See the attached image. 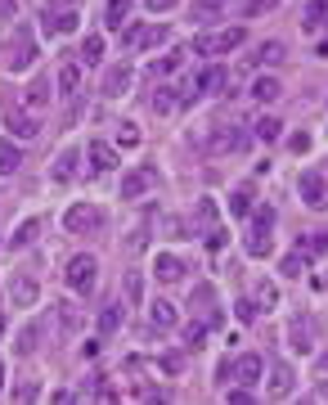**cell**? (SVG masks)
I'll use <instances>...</instances> for the list:
<instances>
[{
  "mask_svg": "<svg viewBox=\"0 0 328 405\" xmlns=\"http://www.w3.org/2000/svg\"><path fill=\"white\" fill-rule=\"evenodd\" d=\"M202 338H207V324H185V347H189V351H198V342H202Z\"/></svg>",
  "mask_w": 328,
  "mask_h": 405,
  "instance_id": "60d3db41",
  "label": "cell"
},
{
  "mask_svg": "<svg viewBox=\"0 0 328 405\" xmlns=\"http://www.w3.org/2000/svg\"><path fill=\"white\" fill-rule=\"evenodd\" d=\"M0 248H5V239H0Z\"/></svg>",
  "mask_w": 328,
  "mask_h": 405,
  "instance_id": "680465c9",
  "label": "cell"
},
{
  "mask_svg": "<svg viewBox=\"0 0 328 405\" xmlns=\"http://www.w3.org/2000/svg\"><path fill=\"white\" fill-rule=\"evenodd\" d=\"M252 95H256V100H261V104H274L279 100V95H284V81H279V77H256V81H252Z\"/></svg>",
  "mask_w": 328,
  "mask_h": 405,
  "instance_id": "cb8c5ba5",
  "label": "cell"
},
{
  "mask_svg": "<svg viewBox=\"0 0 328 405\" xmlns=\"http://www.w3.org/2000/svg\"><path fill=\"white\" fill-rule=\"evenodd\" d=\"M41 338H45V324H41V320L23 324V329L14 333V356H36V347H41Z\"/></svg>",
  "mask_w": 328,
  "mask_h": 405,
  "instance_id": "2e32d148",
  "label": "cell"
},
{
  "mask_svg": "<svg viewBox=\"0 0 328 405\" xmlns=\"http://www.w3.org/2000/svg\"><path fill=\"white\" fill-rule=\"evenodd\" d=\"M67 288H72L76 297H90L95 293V284H99V257H90V253H76L72 262H67Z\"/></svg>",
  "mask_w": 328,
  "mask_h": 405,
  "instance_id": "7a4b0ae2",
  "label": "cell"
},
{
  "mask_svg": "<svg viewBox=\"0 0 328 405\" xmlns=\"http://www.w3.org/2000/svg\"><path fill=\"white\" fill-rule=\"evenodd\" d=\"M63 225L72 230V235H95V230L104 225V216H99L95 202H72V207L63 212Z\"/></svg>",
  "mask_w": 328,
  "mask_h": 405,
  "instance_id": "ba28073f",
  "label": "cell"
},
{
  "mask_svg": "<svg viewBox=\"0 0 328 405\" xmlns=\"http://www.w3.org/2000/svg\"><path fill=\"white\" fill-rule=\"evenodd\" d=\"M243 41H247L243 27H220V32L198 36V41H194V54H202V59H220V54H234Z\"/></svg>",
  "mask_w": 328,
  "mask_h": 405,
  "instance_id": "6da1fadb",
  "label": "cell"
},
{
  "mask_svg": "<svg viewBox=\"0 0 328 405\" xmlns=\"http://www.w3.org/2000/svg\"><path fill=\"white\" fill-rule=\"evenodd\" d=\"M180 63H185V54H180V50H171V54H162V59L153 63V72H176Z\"/></svg>",
  "mask_w": 328,
  "mask_h": 405,
  "instance_id": "b9f144b4",
  "label": "cell"
},
{
  "mask_svg": "<svg viewBox=\"0 0 328 405\" xmlns=\"http://www.w3.org/2000/svg\"><path fill=\"white\" fill-rule=\"evenodd\" d=\"M238 320H256V302H238Z\"/></svg>",
  "mask_w": 328,
  "mask_h": 405,
  "instance_id": "f907efd6",
  "label": "cell"
},
{
  "mask_svg": "<svg viewBox=\"0 0 328 405\" xmlns=\"http://www.w3.org/2000/svg\"><path fill=\"white\" fill-rule=\"evenodd\" d=\"M131 63H113L108 68V72H104V86H99V90H104V100H122V95H126L131 90Z\"/></svg>",
  "mask_w": 328,
  "mask_h": 405,
  "instance_id": "4fadbf2b",
  "label": "cell"
},
{
  "mask_svg": "<svg viewBox=\"0 0 328 405\" xmlns=\"http://www.w3.org/2000/svg\"><path fill=\"white\" fill-rule=\"evenodd\" d=\"M320 374H328V351H324V356H320Z\"/></svg>",
  "mask_w": 328,
  "mask_h": 405,
  "instance_id": "11a10c76",
  "label": "cell"
},
{
  "mask_svg": "<svg viewBox=\"0 0 328 405\" xmlns=\"http://www.w3.org/2000/svg\"><path fill=\"white\" fill-rule=\"evenodd\" d=\"M229 9V0H194V23H216Z\"/></svg>",
  "mask_w": 328,
  "mask_h": 405,
  "instance_id": "4316f807",
  "label": "cell"
},
{
  "mask_svg": "<svg viewBox=\"0 0 328 405\" xmlns=\"http://www.w3.org/2000/svg\"><path fill=\"white\" fill-rule=\"evenodd\" d=\"M297 405H320V401H315V397H302V401H297Z\"/></svg>",
  "mask_w": 328,
  "mask_h": 405,
  "instance_id": "9f6ffc18",
  "label": "cell"
},
{
  "mask_svg": "<svg viewBox=\"0 0 328 405\" xmlns=\"http://www.w3.org/2000/svg\"><path fill=\"white\" fill-rule=\"evenodd\" d=\"M0 63H5L9 77H14V72H27V68L36 63V41H32V32H27V27H18V32L5 41V59H0Z\"/></svg>",
  "mask_w": 328,
  "mask_h": 405,
  "instance_id": "3957f363",
  "label": "cell"
},
{
  "mask_svg": "<svg viewBox=\"0 0 328 405\" xmlns=\"http://www.w3.org/2000/svg\"><path fill=\"white\" fill-rule=\"evenodd\" d=\"M5 131L18 135V140H36V135H41V118L27 113V109H9L5 113Z\"/></svg>",
  "mask_w": 328,
  "mask_h": 405,
  "instance_id": "7c38bea8",
  "label": "cell"
},
{
  "mask_svg": "<svg viewBox=\"0 0 328 405\" xmlns=\"http://www.w3.org/2000/svg\"><path fill=\"white\" fill-rule=\"evenodd\" d=\"M76 59L99 63V59H104V36H99V32H85V36H81V54H76Z\"/></svg>",
  "mask_w": 328,
  "mask_h": 405,
  "instance_id": "4dcf8cb0",
  "label": "cell"
},
{
  "mask_svg": "<svg viewBox=\"0 0 328 405\" xmlns=\"http://www.w3.org/2000/svg\"><path fill=\"white\" fill-rule=\"evenodd\" d=\"M288 342H293V351H311V342H315V320H293V324H288Z\"/></svg>",
  "mask_w": 328,
  "mask_h": 405,
  "instance_id": "7402d4cb",
  "label": "cell"
},
{
  "mask_svg": "<svg viewBox=\"0 0 328 405\" xmlns=\"http://www.w3.org/2000/svg\"><path fill=\"white\" fill-rule=\"evenodd\" d=\"M167 36H171V27L167 23H149V27H126V45L131 50H158V45H167Z\"/></svg>",
  "mask_w": 328,
  "mask_h": 405,
  "instance_id": "9c48e42d",
  "label": "cell"
},
{
  "mask_svg": "<svg viewBox=\"0 0 328 405\" xmlns=\"http://www.w3.org/2000/svg\"><path fill=\"white\" fill-rule=\"evenodd\" d=\"M85 158H90L95 171H113V167H117V153H113V144H104V140L85 144Z\"/></svg>",
  "mask_w": 328,
  "mask_h": 405,
  "instance_id": "ffe728a7",
  "label": "cell"
},
{
  "mask_svg": "<svg viewBox=\"0 0 328 405\" xmlns=\"http://www.w3.org/2000/svg\"><path fill=\"white\" fill-rule=\"evenodd\" d=\"M0 383H5V365H0Z\"/></svg>",
  "mask_w": 328,
  "mask_h": 405,
  "instance_id": "6f0895ef",
  "label": "cell"
},
{
  "mask_svg": "<svg viewBox=\"0 0 328 405\" xmlns=\"http://www.w3.org/2000/svg\"><path fill=\"white\" fill-rule=\"evenodd\" d=\"M288 149H293L297 158H302V153H311V135H293V140H288Z\"/></svg>",
  "mask_w": 328,
  "mask_h": 405,
  "instance_id": "7dc6e473",
  "label": "cell"
},
{
  "mask_svg": "<svg viewBox=\"0 0 328 405\" xmlns=\"http://www.w3.org/2000/svg\"><path fill=\"white\" fill-rule=\"evenodd\" d=\"M50 100H54V86H50V77H36V81L23 90V104H18V109H27V113H41Z\"/></svg>",
  "mask_w": 328,
  "mask_h": 405,
  "instance_id": "5bb4252c",
  "label": "cell"
},
{
  "mask_svg": "<svg viewBox=\"0 0 328 405\" xmlns=\"http://www.w3.org/2000/svg\"><path fill=\"white\" fill-rule=\"evenodd\" d=\"M117 144H126V149H135V144H140V127H135V122H122V131H117Z\"/></svg>",
  "mask_w": 328,
  "mask_h": 405,
  "instance_id": "ee69618b",
  "label": "cell"
},
{
  "mask_svg": "<svg viewBox=\"0 0 328 405\" xmlns=\"http://www.w3.org/2000/svg\"><path fill=\"white\" fill-rule=\"evenodd\" d=\"M225 401H229V405H256V397H252L247 388H234V392H225Z\"/></svg>",
  "mask_w": 328,
  "mask_h": 405,
  "instance_id": "f6af8a7d",
  "label": "cell"
},
{
  "mask_svg": "<svg viewBox=\"0 0 328 405\" xmlns=\"http://www.w3.org/2000/svg\"><path fill=\"white\" fill-rule=\"evenodd\" d=\"M131 5L135 0H108V27L113 32H122V23L131 18Z\"/></svg>",
  "mask_w": 328,
  "mask_h": 405,
  "instance_id": "d590c367",
  "label": "cell"
},
{
  "mask_svg": "<svg viewBox=\"0 0 328 405\" xmlns=\"http://www.w3.org/2000/svg\"><path fill=\"white\" fill-rule=\"evenodd\" d=\"M122 315H126V306H122V302H108V306L99 311V329H104V333H117V329H122Z\"/></svg>",
  "mask_w": 328,
  "mask_h": 405,
  "instance_id": "1f68e13d",
  "label": "cell"
},
{
  "mask_svg": "<svg viewBox=\"0 0 328 405\" xmlns=\"http://www.w3.org/2000/svg\"><path fill=\"white\" fill-rule=\"evenodd\" d=\"M76 23H81V18H76V9H59V14H54V9H45V14H41V27H45L50 36L76 32Z\"/></svg>",
  "mask_w": 328,
  "mask_h": 405,
  "instance_id": "9a60e30c",
  "label": "cell"
},
{
  "mask_svg": "<svg viewBox=\"0 0 328 405\" xmlns=\"http://www.w3.org/2000/svg\"><path fill=\"white\" fill-rule=\"evenodd\" d=\"M247 140H252V135L238 131V127H211V131H207V140H202V149L216 153V158H225V153H243V149H247Z\"/></svg>",
  "mask_w": 328,
  "mask_h": 405,
  "instance_id": "277c9868",
  "label": "cell"
},
{
  "mask_svg": "<svg viewBox=\"0 0 328 405\" xmlns=\"http://www.w3.org/2000/svg\"><path fill=\"white\" fill-rule=\"evenodd\" d=\"M153 185H158V171H153V167H131L126 176H122V198H126V202L131 198H144Z\"/></svg>",
  "mask_w": 328,
  "mask_h": 405,
  "instance_id": "8fae6325",
  "label": "cell"
},
{
  "mask_svg": "<svg viewBox=\"0 0 328 405\" xmlns=\"http://www.w3.org/2000/svg\"><path fill=\"white\" fill-rule=\"evenodd\" d=\"M297 253H306V257L328 253V235H311V239H306V248H297Z\"/></svg>",
  "mask_w": 328,
  "mask_h": 405,
  "instance_id": "7bdbcfd3",
  "label": "cell"
},
{
  "mask_svg": "<svg viewBox=\"0 0 328 405\" xmlns=\"http://www.w3.org/2000/svg\"><path fill=\"white\" fill-rule=\"evenodd\" d=\"M270 230H274V212L270 207H256L252 212V225H247V253L252 257H270Z\"/></svg>",
  "mask_w": 328,
  "mask_h": 405,
  "instance_id": "8992f818",
  "label": "cell"
},
{
  "mask_svg": "<svg viewBox=\"0 0 328 405\" xmlns=\"http://www.w3.org/2000/svg\"><path fill=\"white\" fill-rule=\"evenodd\" d=\"M14 5H18V0H0V18H9V14H14Z\"/></svg>",
  "mask_w": 328,
  "mask_h": 405,
  "instance_id": "db71d44e",
  "label": "cell"
},
{
  "mask_svg": "<svg viewBox=\"0 0 328 405\" xmlns=\"http://www.w3.org/2000/svg\"><path fill=\"white\" fill-rule=\"evenodd\" d=\"M153 275H158L162 284H180V279H185V262H180L176 253H158L153 257Z\"/></svg>",
  "mask_w": 328,
  "mask_h": 405,
  "instance_id": "e0dca14e",
  "label": "cell"
},
{
  "mask_svg": "<svg viewBox=\"0 0 328 405\" xmlns=\"http://www.w3.org/2000/svg\"><path fill=\"white\" fill-rule=\"evenodd\" d=\"M36 235H41V216H27L23 225L14 230V239H9V244H14V248H32V244H36Z\"/></svg>",
  "mask_w": 328,
  "mask_h": 405,
  "instance_id": "f546056e",
  "label": "cell"
},
{
  "mask_svg": "<svg viewBox=\"0 0 328 405\" xmlns=\"http://www.w3.org/2000/svg\"><path fill=\"white\" fill-rule=\"evenodd\" d=\"M229 212H234V216H252V189L247 185H238L234 194H229Z\"/></svg>",
  "mask_w": 328,
  "mask_h": 405,
  "instance_id": "e575fe53",
  "label": "cell"
},
{
  "mask_svg": "<svg viewBox=\"0 0 328 405\" xmlns=\"http://www.w3.org/2000/svg\"><path fill=\"white\" fill-rule=\"evenodd\" d=\"M261 374H265V360L256 351H247V356H238L234 365H220V383H243V388H252V383H261Z\"/></svg>",
  "mask_w": 328,
  "mask_h": 405,
  "instance_id": "5b68a950",
  "label": "cell"
},
{
  "mask_svg": "<svg viewBox=\"0 0 328 405\" xmlns=\"http://www.w3.org/2000/svg\"><path fill=\"white\" fill-rule=\"evenodd\" d=\"M5 293H9V311H32V306L41 302V284H36L32 275H9Z\"/></svg>",
  "mask_w": 328,
  "mask_h": 405,
  "instance_id": "52a82bcc",
  "label": "cell"
},
{
  "mask_svg": "<svg viewBox=\"0 0 328 405\" xmlns=\"http://www.w3.org/2000/svg\"><path fill=\"white\" fill-rule=\"evenodd\" d=\"M36 401H41V383H36V379L14 383V392H9V405H36Z\"/></svg>",
  "mask_w": 328,
  "mask_h": 405,
  "instance_id": "d4e9b609",
  "label": "cell"
},
{
  "mask_svg": "<svg viewBox=\"0 0 328 405\" xmlns=\"http://www.w3.org/2000/svg\"><path fill=\"white\" fill-rule=\"evenodd\" d=\"M320 23H328V0H306V9H302V27H306V32H315Z\"/></svg>",
  "mask_w": 328,
  "mask_h": 405,
  "instance_id": "83f0119b",
  "label": "cell"
},
{
  "mask_svg": "<svg viewBox=\"0 0 328 405\" xmlns=\"http://www.w3.org/2000/svg\"><path fill=\"white\" fill-rule=\"evenodd\" d=\"M76 162H81V149H63L59 158H54V180H59V185H67V180H76Z\"/></svg>",
  "mask_w": 328,
  "mask_h": 405,
  "instance_id": "44dd1931",
  "label": "cell"
},
{
  "mask_svg": "<svg viewBox=\"0 0 328 405\" xmlns=\"http://www.w3.org/2000/svg\"><path fill=\"white\" fill-rule=\"evenodd\" d=\"M279 270H284V275H297V279H302V275H306V253H288L284 262H279Z\"/></svg>",
  "mask_w": 328,
  "mask_h": 405,
  "instance_id": "ab89813d",
  "label": "cell"
},
{
  "mask_svg": "<svg viewBox=\"0 0 328 405\" xmlns=\"http://www.w3.org/2000/svg\"><path fill=\"white\" fill-rule=\"evenodd\" d=\"M297 194H302V202H306V207H315V212H328V180H324V176L306 171V176L297 180Z\"/></svg>",
  "mask_w": 328,
  "mask_h": 405,
  "instance_id": "30bf717a",
  "label": "cell"
},
{
  "mask_svg": "<svg viewBox=\"0 0 328 405\" xmlns=\"http://www.w3.org/2000/svg\"><path fill=\"white\" fill-rule=\"evenodd\" d=\"M252 63H265V68L284 63V41H261V45L252 50Z\"/></svg>",
  "mask_w": 328,
  "mask_h": 405,
  "instance_id": "f1b7e54d",
  "label": "cell"
},
{
  "mask_svg": "<svg viewBox=\"0 0 328 405\" xmlns=\"http://www.w3.org/2000/svg\"><path fill=\"white\" fill-rule=\"evenodd\" d=\"M265 9H274V0H252V5H247V14H265Z\"/></svg>",
  "mask_w": 328,
  "mask_h": 405,
  "instance_id": "816d5d0a",
  "label": "cell"
},
{
  "mask_svg": "<svg viewBox=\"0 0 328 405\" xmlns=\"http://www.w3.org/2000/svg\"><path fill=\"white\" fill-rule=\"evenodd\" d=\"M59 311H63V324H67V329H76V320H81V315H76V306H72V302H63Z\"/></svg>",
  "mask_w": 328,
  "mask_h": 405,
  "instance_id": "c3c4849f",
  "label": "cell"
},
{
  "mask_svg": "<svg viewBox=\"0 0 328 405\" xmlns=\"http://www.w3.org/2000/svg\"><path fill=\"white\" fill-rule=\"evenodd\" d=\"M50 401H54V405H76V401H72V392H54Z\"/></svg>",
  "mask_w": 328,
  "mask_h": 405,
  "instance_id": "f5cc1de1",
  "label": "cell"
},
{
  "mask_svg": "<svg viewBox=\"0 0 328 405\" xmlns=\"http://www.w3.org/2000/svg\"><path fill=\"white\" fill-rule=\"evenodd\" d=\"M293 383H297L293 365H284V360H270V397H288V392H293Z\"/></svg>",
  "mask_w": 328,
  "mask_h": 405,
  "instance_id": "ac0fdd59",
  "label": "cell"
},
{
  "mask_svg": "<svg viewBox=\"0 0 328 405\" xmlns=\"http://www.w3.org/2000/svg\"><path fill=\"white\" fill-rule=\"evenodd\" d=\"M252 302H256V306H265V311H270V306H279V288H274V284H265V279H261V284H256V293H252Z\"/></svg>",
  "mask_w": 328,
  "mask_h": 405,
  "instance_id": "f35d334b",
  "label": "cell"
},
{
  "mask_svg": "<svg viewBox=\"0 0 328 405\" xmlns=\"http://www.w3.org/2000/svg\"><path fill=\"white\" fill-rule=\"evenodd\" d=\"M176 95H180L176 86H158V90H153V113H171V109L180 104Z\"/></svg>",
  "mask_w": 328,
  "mask_h": 405,
  "instance_id": "836d02e7",
  "label": "cell"
},
{
  "mask_svg": "<svg viewBox=\"0 0 328 405\" xmlns=\"http://www.w3.org/2000/svg\"><path fill=\"white\" fill-rule=\"evenodd\" d=\"M176 5H180V0H144V9H149L153 18H158V14H167V9H176Z\"/></svg>",
  "mask_w": 328,
  "mask_h": 405,
  "instance_id": "bcb514c9",
  "label": "cell"
},
{
  "mask_svg": "<svg viewBox=\"0 0 328 405\" xmlns=\"http://www.w3.org/2000/svg\"><path fill=\"white\" fill-rule=\"evenodd\" d=\"M18 167H23V149L14 140H0V176H14Z\"/></svg>",
  "mask_w": 328,
  "mask_h": 405,
  "instance_id": "603a6c76",
  "label": "cell"
},
{
  "mask_svg": "<svg viewBox=\"0 0 328 405\" xmlns=\"http://www.w3.org/2000/svg\"><path fill=\"white\" fill-rule=\"evenodd\" d=\"M76 86H81V59H63L59 77H54V90H59V95H76Z\"/></svg>",
  "mask_w": 328,
  "mask_h": 405,
  "instance_id": "d6986e66",
  "label": "cell"
},
{
  "mask_svg": "<svg viewBox=\"0 0 328 405\" xmlns=\"http://www.w3.org/2000/svg\"><path fill=\"white\" fill-rule=\"evenodd\" d=\"M220 221V207H216V198H198V225H216Z\"/></svg>",
  "mask_w": 328,
  "mask_h": 405,
  "instance_id": "74e56055",
  "label": "cell"
},
{
  "mask_svg": "<svg viewBox=\"0 0 328 405\" xmlns=\"http://www.w3.org/2000/svg\"><path fill=\"white\" fill-rule=\"evenodd\" d=\"M126 293H131V302H140V293H144V284H140V275H126Z\"/></svg>",
  "mask_w": 328,
  "mask_h": 405,
  "instance_id": "681fc988",
  "label": "cell"
},
{
  "mask_svg": "<svg viewBox=\"0 0 328 405\" xmlns=\"http://www.w3.org/2000/svg\"><path fill=\"white\" fill-rule=\"evenodd\" d=\"M149 320L158 324V329H176L180 315H176V306H171V302H149Z\"/></svg>",
  "mask_w": 328,
  "mask_h": 405,
  "instance_id": "484cf974",
  "label": "cell"
},
{
  "mask_svg": "<svg viewBox=\"0 0 328 405\" xmlns=\"http://www.w3.org/2000/svg\"><path fill=\"white\" fill-rule=\"evenodd\" d=\"M189 306H198V311H207V306H216V288H211V284H198L194 293H189Z\"/></svg>",
  "mask_w": 328,
  "mask_h": 405,
  "instance_id": "8d00e7d4",
  "label": "cell"
},
{
  "mask_svg": "<svg viewBox=\"0 0 328 405\" xmlns=\"http://www.w3.org/2000/svg\"><path fill=\"white\" fill-rule=\"evenodd\" d=\"M252 135H256V140H265V144H274L279 135H284V122H279V118H256Z\"/></svg>",
  "mask_w": 328,
  "mask_h": 405,
  "instance_id": "d6a6232c",
  "label": "cell"
}]
</instances>
